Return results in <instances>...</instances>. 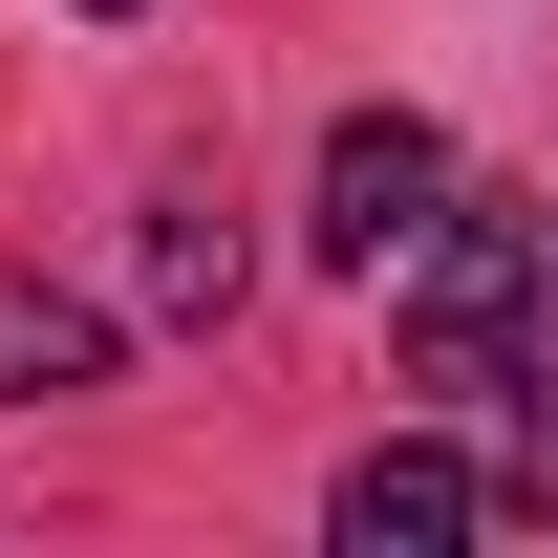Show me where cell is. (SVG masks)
Instances as JSON below:
<instances>
[{
  "mask_svg": "<svg viewBox=\"0 0 558 558\" xmlns=\"http://www.w3.org/2000/svg\"><path fill=\"white\" fill-rule=\"evenodd\" d=\"M387 279H409V365L429 387H515V344L558 301V194H451Z\"/></svg>",
  "mask_w": 558,
  "mask_h": 558,
  "instance_id": "obj_1",
  "label": "cell"
},
{
  "mask_svg": "<svg viewBox=\"0 0 558 558\" xmlns=\"http://www.w3.org/2000/svg\"><path fill=\"white\" fill-rule=\"evenodd\" d=\"M429 215H451V130H429V108H344V130H323V258L387 279Z\"/></svg>",
  "mask_w": 558,
  "mask_h": 558,
  "instance_id": "obj_2",
  "label": "cell"
},
{
  "mask_svg": "<svg viewBox=\"0 0 558 558\" xmlns=\"http://www.w3.org/2000/svg\"><path fill=\"white\" fill-rule=\"evenodd\" d=\"M473 515H494V473H473V451H409V429L344 451V494H323V537H344V558H451Z\"/></svg>",
  "mask_w": 558,
  "mask_h": 558,
  "instance_id": "obj_3",
  "label": "cell"
},
{
  "mask_svg": "<svg viewBox=\"0 0 558 558\" xmlns=\"http://www.w3.org/2000/svg\"><path fill=\"white\" fill-rule=\"evenodd\" d=\"M108 301H65V279H0V409H65V387H108Z\"/></svg>",
  "mask_w": 558,
  "mask_h": 558,
  "instance_id": "obj_4",
  "label": "cell"
},
{
  "mask_svg": "<svg viewBox=\"0 0 558 558\" xmlns=\"http://www.w3.org/2000/svg\"><path fill=\"white\" fill-rule=\"evenodd\" d=\"M130 258H150V323H236V279H258L215 194H150V236H130Z\"/></svg>",
  "mask_w": 558,
  "mask_h": 558,
  "instance_id": "obj_5",
  "label": "cell"
},
{
  "mask_svg": "<svg viewBox=\"0 0 558 558\" xmlns=\"http://www.w3.org/2000/svg\"><path fill=\"white\" fill-rule=\"evenodd\" d=\"M494 515H558V344H515V451H494Z\"/></svg>",
  "mask_w": 558,
  "mask_h": 558,
  "instance_id": "obj_6",
  "label": "cell"
},
{
  "mask_svg": "<svg viewBox=\"0 0 558 558\" xmlns=\"http://www.w3.org/2000/svg\"><path fill=\"white\" fill-rule=\"evenodd\" d=\"M86 22H130V0H86Z\"/></svg>",
  "mask_w": 558,
  "mask_h": 558,
  "instance_id": "obj_7",
  "label": "cell"
}]
</instances>
